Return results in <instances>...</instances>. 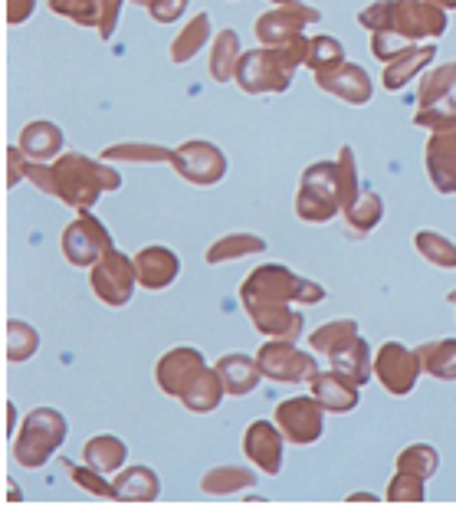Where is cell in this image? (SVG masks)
I'll use <instances>...</instances> for the list:
<instances>
[{
  "instance_id": "1",
  "label": "cell",
  "mask_w": 456,
  "mask_h": 512,
  "mask_svg": "<svg viewBox=\"0 0 456 512\" xmlns=\"http://www.w3.org/2000/svg\"><path fill=\"white\" fill-rule=\"evenodd\" d=\"M355 204V161L352 148H342L338 165H312L302 178L296 211L309 224H325L338 214V207Z\"/></svg>"
},
{
  "instance_id": "2",
  "label": "cell",
  "mask_w": 456,
  "mask_h": 512,
  "mask_svg": "<svg viewBox=\"0 0 456 512\" xmlns=\"http://www.w3.org/2000/svg\"><path fill=\"white\" fill-rule=\"evenodd\" d=\"M119 171L109 168V161H92L83 155L56 158L53 168H46V191L56 194L76 211H89L99 201L102 191H119Z\"/></svg>"
},
{
  "instance_id": "3",
  "label": "cell",
  "mask_w": 456,
  "mask_h": 512,
  "mask_svg": "<svg viewBox=\"0 0 456 512\" xmlns=\"http://www.w3.org/2000/svg\"><path fill=\"white\" fill-rule=\"evenodd\" d=\"M309 56V43L302 40V33L296 40H289L283 46H266V50H253L240 56L237 66V83L243 92L250 96H260V92H283L289 86L292 73H296L299 63H306Z\"/></svg>"
},
{
  "instance_id": "4",
  "label": "cell",
  "mask_w": 456,
  "mask_h": 512,
  "mask_svg": "<svg viewBox=\"0 0 456 512\" xmlns=\"http://www.w3.org/2000/svg\"><path fill=\"white\" fill-rule=\"evenodd\" d=\"M240 299L247 312L266 309V306H289L292 299L296 302H322L325 289L319 283H309L296 273H289L286 266H260L253 270L250 279L240 289Z\"/></svg>"
},
{
  "instance_id": "5",
  "label": "cell",
  "mask_w": 456,
  "mask_h": 512,
  "mask_svg": "<svg viewBox=\"0 0 456 512\" xmlns=\"http://www.w3.org/2000/svg\"><path fill=\"white\" fill-rule=\"evenodd\" d=\"M66 417L53 407H37L27 414L20 434L14 437V460L27 470H40L66 440Z\"/></svg>"
},
{
  "instance_id": "6",
  "label": "cell",
  "mask_w": 456,
  "mask_h": 512,
  "mask_svg": "<svg viewBox=\"0 0 456 512\" xmlns=\"http://www.w3.org/2000/svg\"><path fill=\"white\" fill-rule=\"evenodd\" d=\"M135 283V260H128L119 250H105L102 260L92 266V289L105 306H125L135 293Z\"/></svg>"
},
{
  "instance_id": "7",
  "label": "cell",
  "mask_w": 456,
  "mask_h": 512,
  "mask_svg": "<svg viewBox=\"0 0 456 512\" xmlns=\"http://www.w3.org/2000/svg\"><path fill=\"white\" fill-rule=\"evenodd\" d=\"M171 165L178 168L181 178H187L197 188H210V184L224 181L227 158L224 151L210 142H187L171 151Z\"/></svg>"
},
{
  "instance_id": "8",
  "label": "cell",
  "mask_w": 456,
  "mask_h": 512,
  "mask_svg": "<svg viewBox=\"0 0 456 512\" xmlns=\"http://www.w3.org/2000/svg\"><path fill=\"white\" fill-rule=\"evenodd\" d=\"M105 250H112V237L89 211L63 230V253L73 266H96Z\"/></svg>"
},
{
  "instance_id": "9",
  "label": "cell",
  "mask_w": 456,
  "mask_h": 512,
  "mask_svg": "<svg viewBox=\"0 0 456 512\" xmlns=\"http://www.w3.org/2000/svg\"><path fill=\"white\" fill-rule=\"evenodd\" d=\"M256 362H260L263 375L273 378V381H312L315 375H319L315 358L299 352L296 342H273L270 339L260 348Z\"/></svg>"
},
{
  "instance_id": "10",
  "label": "cell",
  "mask_w": 456,
  "mask_h": 512,
  "mask_svg": "<svg viewBox=\"0 0 456 512\" xmlns=\"http://www.w3.org/2000/svg\"><path fill=\"white\" fill-rule=\"evenodd\" d=\"M420 371H424V368H420L417 352L404 348L401 342L381 345L378 358H374V375H378V381L394 394V398H404V394H411Z\"/></svg>"
},
{
  "instance_id": "11",
  "label": "cell",
  "mask_w": 456,
  "mask_h": 512,
  "mask_svg": "<svg viewBox=\"0 0 456 512\" xmlns=\"http://www.w3.org/2000/svg\"><path fill=\"white\" fill-rule=\"evenodd\" d=\"M322 414H325V407L315 398H292L276 407V424L283 430L286 440H292L296 447H306L322 437V430H325Z\"/></svg>"
},
{
  "instance_id": "12",
  "label": "cell",
  "mask_w": 456,
  "mask_h": 512,
  "mask_svg": "<svg viewBox=\"0 0 456 512\" xmlns=\"http://www.w3.org/2000/svg\"><path fill=\"white\" fill-rule=\"evenodd\" d=\"M204 368H207V362H204V355L197 352V348H174V352H168L158 362L155 378H158L161 388L171 394V398L181 401L184 391L191 388L197 378H201Z\"/></svg>"
},
{
  "instance_id": "13",
  "label": "cell",
  "mask_w": 456,
  "mask_h": 512,
  "mask_svg": "<svg viewBox=\"0 0 456 512\" xmlns=\"http://www.w3.org/2000/svg\"><path fill=\"white\" fill-rule=\"evenodd\" d=\"M315 20H319V14L302 4L276 7L256 20V37H260V43H266V46H283L289 40H296L302 27H306V23H315Z\"/></svg>"
},
{
  "instance_id": "14",
  "label": "cell",
  "mask_w": 456,
  "mask_h": 512,
  "mask_svg": "<svg viewBox=\"0 0 456 512\" xmlns=\"http://www.w3.org/2000/svg\"><path fill=\"white\" fill-rule=\"evenodd\" d=\"M243 450L266 476H276L283 470V430L270 421H253L243 434Z\"/></svg>"
},
{
  "instance_id": "15",
  "label": "cell",
  "mask_w": 456,
  "mask_h": 512,
  "mask_svg": "<svg viewBox=\"0 0 456 512\" xmlns=\"http://www.w3.org/2000/svg\"><path fill=\"white\" fill-rule=\"evenodd\" d=\"M135 273H138V283L151 289V293H158V289H168L174 279H178L181 260L168 247H145L135 256Z\"/></svg>"
},
{
  "instance_id": "16",
  "label": "cell",
  "mask_w": 456,
  "mask_h": 512,
  "mask_svg": "<svg viewBox=\"0 0 456 512\" xmlns=\"http://www.w3.org/2000/svg\"><path fill=\"white\" fill-rule=\"evenodd\" d=\"M315 83H319L322 89H329L332 96H338V99L355 102V106H361V102L371 99L368 73L361 66H352V63L335 66V69H329V73H315Z\"/></svg>"
},
{
  "instance_id": "17",
  "label": "cell",
  "mask_w": 456,
  "mask_h": 512,
  "mask_svg": "<svg viewBox=\"0 0 456 512\" xmlns=\"http://www.w3.org/2000/svg\"><path fill=\"white\" fill-rule=\"evenodd\" d=\"M427 168L440 194H456V135L443 128L427 145Z\"/></svg>"
},
{
  "instance_id": "18",
  "label": "cell",
  "mask_w": 456,
  "mask_h": 512,
  "mask_svg": "<svg viewBox=\"0 0 456 512\" xmlns=\"http://www.w3.org/2000/svg\"><path fill=\"white\" fill-rule=\"evenodd\" d=\"M312 398L319 401L325 411L345 414L358 404V384L345 378L342 371H325V375L312 378Z\"/></svg>"
},
{
  "instance_id": "19",
  "label": "cell",
  "mask_w": 456,
  "mask_h": 512,
  "mask_svg": "<svg viewBox=\"0 0 456 512\" xmlns=\"http://www.w3.org/2000/svg\"><path fill=\"white\" fill-rule=\"evenodd\" d=\"M17 148L30 161H50V158L60 155V148H63V128L53 125V122H30L20 132Z\"/></svg>"
},
{
  "instance_id": "20",
  "label": "cell",
  "mask_w": 456,
  "mask_h": 512,
  "mask_svg": "<svg viewBox=\"0 0 456 512\" xmlns=\"http://www.w3.org/2000/svg\"><path fill=\"white\" fill-rule=\"evenodd\" d=\"M217 371H220V378H224V384H227V394H233V398H247V394L263 378L260 362L250 358V355H227V358H220Z\"/></svg>"
},
{
  "instance_id": "21",
  "label": "cell",
  "mask_w": 456,
  "mask_h": 512,
  "mask_svg": "<svg viewBox=\"0 0 456 512\" xmlns=\"http://www.w3.org/2000/svg\"><path fill=\"white\" fill-rule=\"evenodd\" d=\"M224 394H227V384H224V378H220V371L217 368H204L201 378H197L191 388L184 391L181 404L187 407V411H194V414H207V411H214V407H220Z\"/></svg>"
},
{
  "instance_id": "22",
  "label": "cell",
  "mask_w": 456,
  "mask_h": 512,
  "mask_svg": "<svg viewBox=\"0 0 456 512\" xmlns=\"http://www.w3.org/2000/svg\"><path fill=\"white\" fill-rule=\"evenodd\" d=\"M158 493H161V483L155 470H148V467H128L125 473L115 476V496L119 499L151 503V499H158Z\"/></svg>"
},
{
  "instance_id": "23",
  "label": "cell",
  "mask_w": 456,
  "mask_h": 512,
  "mask_svg": "<svg viewBox=\"0 0 456 512\" xmlns=\"http://www.w3.org/2000/svg\"><path fill=\"white\" fill-rule=\"evenodd\" d=\"M414 352L420 358V368H424L427 375L443 378V381H456V339H440V342L420 345Z\"/></svg>"
},
{
  "instance_id": "24",
  "label": "cell",
  "mask_w": 456,
  "mask_h": 512,
  "mask_svg": "<svg viewBox=\"0 0 456 512\" xmlns=\"http://www.w3.org/2000/svg\"><path fill=\"white\" fill-rule=\"evenodd\" d=\"M125 457H128V447L112 434H99V437H92L86 444V463H89V467L102 470L105 476L122 470Z\"/></svg>"
},
{
  "instance_id": "25",
  "label": "cell",
  "mask_w": 456,
  "mask_h": 512,
  "mask_svg": "<svg viewBox=\"0 0 456 512\" xmlns=\"http://www.w3.org/2000/svg\"><path fill=\"white\" fill-rule=\"evenodd\" d=\"M250 486H256V473L243 467H217L201 480V490L207 496H237L240 490H250Z\"/></svg>"
},
{
  "instance_id": "26",
  "label": "cell",
  "mask_w": 456,
  "mask_h": 512,
  "mask_svg": "<svg viewBox=\"0 0 456 512\" xmlns=\"http://www.w3.org/2000/svg\"><path fill=\"white\" fill-rule=\"evenodd\" d=\"M240 66V37L233 30H220L214 40V53H210V73H214L217 83H227V79L237 76Z\"/></svg>"
},
{
  "instance_id": "27",
  "label": "cell",
  "mask_w": 456,
  "mask_h": 512,
  "mask_svg": "<svg viewBox=\"0 0 456 512\" xmlns=\"http://www.w3.org/2000/svg\"><path fill=\"white\" fill-rule=\"evenodd\" d=\"M266 250V240L253 237V234H227L220 237L214 247L207 250V263L210 266H220V263H230L237 256H253V253H263Z\"/></svg>"
},
{
  "instance_id": "28",
  "label": "cell",
  "mask_w": 456,
  "mask_h": 512,
  "mask_svg": "<svg viewBox=\"0 0 456 512\" xmlns=\"http://www.w3.org/2000/svg\"><path fill=\"white\" fill-rule=\"evenodd\" d=\"M210 40V17L207 14H197L187 27L178 33V40L171 43V60L174 63H187L201 53V46Z\"/></svg>"
},
{
  "instance_id": "29",
  "label": "cell",
  "mask_w": 456,
  "mask_h": 512,
  "mask_svg": "<svg viewBox=\"0 0 456 512\" xmlns=\"http://www.w3.org/2000/svg\"><path fill=\"white\" fill-rule=\"evenodd\" d=\"M358 339V325L352 319H342V322H332V325H322L319 332H312V348L319 355H335V352H342L345 345H352Z\"/></svg>"
},
{
  "instance_id": "30",
  "label": "cell",
  "mask_w": 456,
  "mask_h": 512,
  "mask_svg": "<svg viewBox=\"0 0 456 512\" xmlns=\"http://www.w3.org/2000/svg\"><path fill=\"white\" fill-rule=\"evenodd\" d=\"M332 368L342 371L345 378H352L355 384L368 381L371 378V355H368V345L355 339L352 345H345L342 352L332 355Z\"/></svg>"
},
{
  "instance_id": "31",
  "label": "cell",
  "mask_w": 456,
  "mask_h": 512,
  "mask_svg": "<svg viewBox=\"0 0 456 512\" xmlns=\"http://www.w3.org/2000/svg\"><path fill=\"white\" fill-rule=\"evenodd\" d=\"M37 348H40V335L33 325L20 322V319L7 322V358L10 362H27V358L37 355Z\"/></svg>"
},
{
  "instance_id": "32",
  "label": "cell",
  "mask_w": 456,
  "mask_h": 512,
  "mask_svg": "<svg viewBox=\"0 0 456 512\" xmlns=\"http://www.w3.org/2000/svg\"><path fill=\"white\" fill-rule=\"evenodd\" d=\"M414 243L430 263L440 266V270H456V247L450 240H443L440 234H434V230H420Z\"/></svg>"
},
{
  "instance_id": "33",
  "label": "cell",
  "mask_w": 456,
  "mask_h": 512,
  "mask_svg": "<svg viewBox=\"0 0 456 512\" xmlns=\"http://www.w3.org/2000/svg\"><path fill=\"white\" fill-rule=\"evenodd\" d=\"M434 46H424V50H407V56H401V63L388 69V76H384V86L388 89H401L414 79V73L420 66H427L430 60H434Z\"/></svg>"
},
{
  "instance_id": "34",
  "label": "cell",
  "mask_w": 456,
  "mask_h": 512,
  "mask_svg": "<svg viewBox=\"0 0 456 512\" xmlns=\"http://www.w3.org/2000/svg\"><path fill=\"white\" fill-rule=\"evenodd\" d=\"M381 197L378 194H365L358 204H352L345 211V220H348V227L355 230V234H368L371 227H378L381 224Z\"/></svg>"
},
{
  "instance_id": "35",
  "label": "cell",
  "mask_w": 456,
  "mask_h": 512,
  "mask_svg": "<svg viewBox=\"0 0 456 512\" xmlns=\"http://www.w3.org/2000/svg\"><path fill=\"white\" fill-rule=\"evenodd\" d=\"M397 470L404 473H414L420 480H430V476L437 473V453L430 450L427 444H414L401 453V460H397Z\"/></svg>"
},
{
  "instance_id": "36",
  "label": "cell",
  "mask_w": 456,
  "mask_h": 512,
  "mask_svg": "<svg viewBox=\"0 0 456 512\" xmlns=\"http://www.w3.org/2000/svg\"><path fill=\"white\" fill-rule=\"evenodd\" d=\"M306 63L315 69V73H329V69L342 66V46H338V40H332V37L312 40V43H309Z\"/></svg>"
},
{
  "instance_id": "37",
  "label": "cell",
  "mask_w": 456,
  "mask_h": 512,
  "mask_svg": "<svg viewBox=\"0 0 456 512\" xmlns=\"http://www.w3.org/2000/svg\"><path fill=\"white\" fill-rule=\"evenodd\" d=\"M105 161H171V151L168 148H158V145H112L102 151Z\"/></svg>"
},
{
  "instance_id": "38",
  "label": "cell",
  "mask_w": 456,
  "mask_h": 512,
  "mask_svg": "<svg viewBox=\"0 0 456 512\" xmlns=\"http://www.w3.org/2000/svg\"><path fill=\"white\" fill-rule=\"evenodd\" d=\"M73 470V483L83 486V490L96 493V496H109V499H119L115 496V483L105 480V473L96 470V467H69Z\"/></svg>"
},
{
  "instance_id": "39",
  "label": "cell",
  "mask_w": 456,
  "mask_h": 512,
  "mask_svg": "<svg viewBox=\"0 0 456 512\" xmlns=\"http://www.w3.org/2000/svg\"><path fill=\"white\" fill-rule=\"evenodd\" d=\"M424 483L427 480H420V476H414V473H397V480L391 483V490H388V499H401V503H420L427 493H424Z\"/></svg>"
},
{
  "instance_id": "40",
  "label": "cell",
  "mask_w": 456,
  "mask_h": 512,
  "mask_svg": "<svg viewBox=\"0 0 456 512\" xmlns=\"http://www.w3.org/2000/svg\"><path fill=\"white\" fill-rule=\"evenodd\" d=\"M453 86H456V63H453V66L437 69V73L430 76L424 86H420V102H424V106H430V102L440 99L443 92L453 89Z\"/></svg>"
},
{
  "instance_id": "41",
  "label": "cell",
  "mask_w": 456,
  "mask_h": 512,
  "mask_svg": "<svg viewBox=\"0 0 456 512\" xmlns=\"http://www.w3.org/2000/svg\"><path fill=\"white\" fill-rule=\"evenodd\" d=\"M138 4H145L158 23H174L187 10V0H138Z\"/></svg>"
},
{
  "instance_id": "42",
  "label": "cell",
  "mask_w": 456,
  "mask_h": 512,
  "mask_svg": "<svg viewBox=\"0 0 456 512\" xmlns=\"http://www.w3.org/2000/svg\"><path fill=\"white\" fill-rule=\"evenodd\" d=\"M33 7H37V0H7V20L23 23L33 14Z\"/></svg>"
},
{
  "instance_id": "43",
  "label": "cell",
  "mask_w": 456,
  "mask_h": 512,
  "mask_svg": "<svg viewBox=\"0 0 456 512\" xmlns=\"http://www.w3.org/2000/svg\"><path fill=\"white\" fill-rule=\"evenodd\" d=\"M23 158H27V155H23L20 148H10V158H7V161H10V178H7V181H10V188H14V184L20 181V168H23Z\"/></svg>"
},
{
  "instance_id": "44",
  "label": "cell",
  "mask_w": 456,
  "mask_h": 512,
  "mask_svg": "<svg viewBox=\"0 0 456 512\" xmlns=\"http://www.w3.org/2000/svg\"><path fill=\"white\" fill-rule=\"evenodd\" d=\"M368 499H374V496H368V493H358V496H352V503H368Z\"/></svg>"
},
{
  "instance_id": "45",
  "label": "cell",
  "mask_w": 456,
  "mask_h": 512,
  "mask_svg": "<svg viewBox=\"0 0 456 512\" xmlns=\"http://www.w3.org/2000/svg\"><path fill=\"white\" fill-rule=\"evenodd\" d=\"M437 4H443V7H450V10H456V0H437Z\"/></svg>"
},
{
  "instance_id": "46",
  "label": "cell",
  "mask_w": 456,
  "mask_h": 512,
  "mask_svg": "<svg viewBox=\"0 0 456 512\" xmlns=\"http://www.w3.org/2000/svg\"><path fill=\"white\" fill-rule=\"evenodd\" d=\"M279 7H292V4H299V0H276Z\"/></svg>"
},
{
  "instance_id": "47",
  "label": "cell",
  "mask_w": 456,
  "mask_h": 512,
  "mask_svg": "<svg viewBox=\"0 0 456 512\" xmlns=\"http://www.w3.org/2000/svg\"><path fill=\"white\" fill-rule=\"evenodd\" d=\"M450 302H453V306H456V293H450Z\"/></svg>"
}]
</instances>
